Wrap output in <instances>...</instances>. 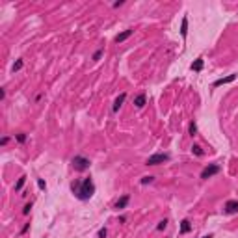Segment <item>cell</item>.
I'll return each instance as SVG.
<instances>
[{
    "label": "cell",
    "instance_id": "1",
    "mask_svg": "<svg viewBox=\"0 0 238 238\" xmlns=\"http://www.w3.org/2000/svg\"><path fill=\"white\" fill-rule=\"evenodd\" d=\"M71 190H73L76 199L89 201L93 197V193H95V182H93L91 177H84V178H78V181L71 182Z\"/></svg>",
    "mask_w": 238,
    "mask_h": 238
},
{
    "label": "cell",
    "instance_id": "2",
    "mask_svg": "<svg viewBox=\"0 0 238 238\" xmlns=\"http://www.w3.org/2000/svg\"><path fill=\"white\" fill-rule=\"evenodd\" d=\"M71 164H73V167L76 169V171H88V169H89V166H91L89 158L82 156V155H76V156H73Z\"/></svg>",
    "mask_w": 238,
    "mask_h": 238
},
{
    "label": "cell",
    "instance_id": "3",
    "mask_svg": "<svg viewBox=\"0 0 238 238\" xmlns=\"http://www.w3.org/2000/svg\"><path fill=\"white\" fill-rule=\"evenodd\" d=\"M169 158H171V156H169L167 152H155V155H151V156L147 158L145 166H160V164L167 162Z\"/></svg>",
    "mask_w": 238,
    "mask_h": 238
},
{
    "label": "cell",
    "instance_id": "4",
    "mask_svg": "<svg viewBox=\"0 0 238 238\" xmlns=\"http://www.w3.org/2000/svg\"><path fill=\"white\" fill-rule=\"evenodd\" d=\"M219 171H222V167H219V164H208L205 169L201 171V178H210V177H214V175H218Z\"/></svg>",
    "mask_w": 238,
    "mask_h": 238
},
{
    "label": "cell",
    "instance_id": "5",
    "mask_svg": "<svg viewBox=\"0 0 238 238\" xmlns=\"http://www.w3.org/2000/svg\"><path fill=\"white\" fill-rule=\"evenodd\" d=\"M223 212H225V214H229V216L236 214V212H238V201L236 199H229L225 203V207H223Z\"/></svg>",
    "mask_w": 238,
    "mask_h": 238
},
{
    "label": "cell",
    "instance_id": "6",
    "mask_svg": "<svg viewBox=\"0 0 238 238\" xmlns=\"http://www.w3.org/2000/svg\"><path fill=\"white\" fill-rule=\"evenodd\" d=\"M236 80V74H229V76H223V78H218L212 86L214 88H219V86H225V84H231V82H234Z\"/></svg>",
    "mask_w": 238,
    "mask_h": 238
},
{
    "label": "cell",
    "instance_id": "7",
    "mask_svg": "<svg viewBox=\"0 0 238 238\" xmlns=\"http://www.w3.org/2000/svg\"><path fill=\"white\" fill-rule=\"evenodd\" d=\"M129 201H130V195H129V193L121 195V197H119V201L115 203V210H125L126 205H129Z\"/></svg>",
    "mask_w": 238,
    "mask_h": 238
},
{
    "label": "cell",
    "instance_id": "8",
    "mask_svg": "<svg viewBox=\"0 0 238 238\" xmlns=\"http://www.w3.org/2000/svg\"><path fill=\"white\" fill-rule=\"evenodd\" d=\"M125 99H126V93H121L115 100H114V106H112V112L115 114V112H119V108L123 106V103H125Z\"/></svg>",
    "mask_w": 238,
    "mask_h": 238
},
{
    "label": "cell",
    "instance_id": "9",
    "mask_svg": "<svg viewBox=\"0 0 238 238\" xmlns=\"http://www.w3.org/2000/svg\"><path fill=\"white\" fill-rule=\"evenodd\" d=\"M132 33H134V30H130V28L125 30V32H121V33H117V36H115V43H123V41H126Z\"/></svg>",
    "mask_w": 238,
    "mask_h": 238
},
{
    "label": "cell",
    "instance_id": "10",
    "mask_svg": "<svg viewBox=\"0 0 238 238\" xmlns=\"http://www.w3.org/2000/svg\"><path fill=\"white\" fill-rule=\"evenodd\" d=\"M145 103H147V95H145V93H140V95H136V97H134V104H136V108H143V106H145Z\"/></svg>",
    "mask_w": 238,
    "mask_h": 238
},
{
    "label": "cell",
    "instance_id": "11",
    "mask_svg": "<svg viewBox=\"0 0 238 238\" xmlns=\"http://www.w3.org/2000/svg\"><path fill=\"white\" fill-rule=\"evenodd\" d=\"M203 67H205V60H203V58H197V60H195V62L192 63V71L201 73V71H203Z\"/></svg>",
    "mask_w": 238,
    "mask_h": 238
},
{
    "label": "cell",
    "instance_id": "12",
    "mask_svg": "<svg viewBox=\"0 0 238 238\" xmlns=\"http://www.w3.org/2000/svg\"><path fill=\"white\" fill-rule=\"evenodd\" d=\"M181 36L182 37H186L188 36V17H182V21H181Z\"/></svg>",
    "mask_w": 238,
    "mask_h": 238
},
{
    "label": "cell",
    "instance_id": "13",
    "mask_svg": "<svg viewBox=\"0 0 238 238\" xmlns=\"http://www.w3.org/2000/svg\"><path fill=\"white\" fill-rule=\"evenodd\" d=\"M192 155H195V156H203V155H205V151H203V147L201 145H197V143H193V145H192Z\"/></svg>",
    "mask_w": 238,
    "mask_h": 238
},
{
    "label": "cell",
    "instance_id": "14",
    "mask_svg": "<svg viewBox=\"0 0 238 238\" xmlns=\"http://www.w3.org/2000/svg\"><path fill=\"white\" fill-rule=\"evenodd\" d=\"M190 231H192L190 222H188V219H182V222H181V233H182V234H186V233H190Z\"/></svg>",
    "mask_w": 238,
    "mask_h": 238
},
{
    "label": "cell",
    "instance_id": "15",
    "mask_svg": "<svg viewBox=\"0 0 238 238\" xmlns=\"http://www.w3.org/2000/svg\"><path fill=\"white\" fill-rule=\"evenodd\" d=\"M22 67H24V60H22V58H19V60H17V62L13 63V67H11V71H13V73H19V71L22 69Z\"/></svg>",
    "mask_w": 238,
    "mask_h": 238
},
{
    "label": "cell",
    "instance_id": "16",
    "mask_svg": "<svg viewBox=\"0 0 238 238\" xmlns=\"http://www.w3.org/2000/svg\"><path fill=\"white\" fill-rule=\"evenodd\" d=\"M26 178H28L26 175H22L19 181H17V184H15V192H21V190H22V186L26 184Z\"/></svg>",
    "mask_w": 238,
    "mask_h": 238
},
{
    "label": "cell",
    "instance_id": "17",
    "mask_svg": "<svg viewBox=\"0 0 238 238\" xmlns=\"http://www.w3.org/2000/svg\"><path fill=\"white\" fill-rule=\"evenodd\" d=\"M103 54H104V48H103V47H100V48H97V50H95V52H93L91 60H93V62H99V60H100V58H103Z\"/></svg>",
    "mask_w": 238,
    "mask_h": 238
},
{
    "label": "cell",
    "instance_id": "18",
    "mask_svg": "<svg viewBox=\"0 0 238 238\" xmlns=\"http://www.w3.org/2000/svg\"><path fill=\"white\" fill-rule=\"evenodd\" d=\"M152 181H155V177H152V175H145V177H141L140 184H143V186H145V184H151Z\"/></svg>",
    "mask_w": 238,
    "mask_h": 238
},
{
    "label": "cell",
    "instance_id": "19",
    "mask_svg": "<svg viewBox=\"0 0 238 238\" xmlns=\"http://www.w3.org/2000/svg\"><path fill=\"white\" fill-rule=\"evenodd\" d=\"M188 132H190V136L193 138V136H197V125H195L193 121L190 123V129H188Z\"/></svg>",
    "mask_w": 238,
    "mask_h": 238
},
{
    "label": "cell",
    "instance_id": "20",
    "mask_svg": "<svg viewBox=\"0 0 238 238\" xmlns=\"http://www.w3.org/2000/svg\"><path fill=\"white\" fill-rule=\"evenodd\" d=\"M26 140H28V134L26 132H19V134H17V141H19V143H24Z\"/></svg>",
    "mask_w": 238,
    "mask_h": 238
},
{
    "label": "cell",
    "instance_id": "21",
    "mask_svg": "<svg viewBox=\"0 0 238 238\" xmlns=\"http://www.w3.org/2000/svg\"><path fill=\"white\" fill-rule=\"evenodd\" d=\"M106 234H108V229L106 227H100L99 233H97V238H106Z\"/></svg>",
    "mask_w": 238,
    "mask_h": 238
},
{
    "label": "cell",
    "instance_id": "22",
    "mask_svg": "<svg viewBox=\"0 0 238 238\" xmlns=\"http://www.w3.org/2000/svg\"><path fill=\"white\" fill-rule=\"evenodd\" d=\"M166 227H167V219H162V222H158V225H156V231H164Z\"/></svg>",
    "mask_w": 238,
    "mask_h": 238
},
{
    "label": "cell",
    "instance_id": "23",
    "mask_svg": "<svg viewBox=\"0 0 238 238\" xmlns=\"http://www.w3.org/2000/svg\"><path fill=\"white\" fill-rule=\"evenodd\" d=\"M37 188L39 190H47V184H45L43 178H37Z\"/></svg>",
    "mask_w": 238,
    "mask_h": 238
},
{
    "label": "cell",
    "instance_id": "24",
    "mask_svg": "<svg viewBox=\"0 0 238 238\" xmlns=\"http://www.w3.org/2000/svg\"><path fill=\"white\" fill-rule=\"evenodd\" d=\"M30 210H32V203H28V205H24V208H22V214H24V216H28V214H30Z\"/></svg>",
    "mask_w": 238,
    "mask_h": 238
},
{
    "label": "cell",
    "instance_id": "25",
    "mask_svg": "<svg viewBox=\"0 0 238 238\" xmlns=\"http://www.w3.org/2000/svg\"><path fill=\"white\" fill-rule=\"evenodd\" d=\"M10 143V136H4L2 140H0V145H7Z\"/></svg>",
    "mask_w": 238,
    "mask_h": 238
},
{
    "label": "cell",
    "instance_id": "26",
    "mask_svg": "<svg viewBox=\"0 0 238 238\" xmlns=\"http://www.w3.org/2000/svg\"><path fill=\"white\" fill-rule=\"evenodd\" d=\"M28 229H30V223H24V227L21 229V234H26V233H28Z\"/></svg>",
    "mask_w": 238,
    "mask_h": 238
},
{
    "label": "cell",
    "instance_id": "27",
    "mask_svg": "<svg viewBox=\"0 0 238 238\" xmlns=\"http://www.w3.org/2000/svg\"><path fill=\"white\" fill-rule=\"evenodd\" d=\"M0 99H2V100L6 99V89L4 88H0Z\"/></svg>",
    "mask_w": 238,
    "mask_h": 238
},
{
    "label": "cell",
    "instance_id": "28",
    "mask_svg": "<svg viewBox=\"0 0 238 238\" xmlns=\"http://www.w3.org/2000/svg\"><path fill=\"white\" fill-rule=\"evenodd\" d=\"M125 2H123V0H119V2H114V7H119V6H123Z\"/></svg>",
    "mask_w": 238,
    "mask_h": 238
},
{
    "label": "cell",
    "instance_id": "29",
    "mask_svg": "<svg viewBox=\"0 0 238 238\" xmlns=\"http://www.w3.org/2000/svg\"><path fill=\"white\" fill-rule=\"evenodd\" d=\"M201 238H212V234H205V236H201Z\"/></svg>",
    "mask_w": 238,
    "mask_h": 238
}]
</instances>
